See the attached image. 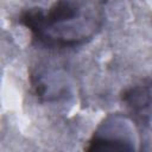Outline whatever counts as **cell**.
<instances>
[{
	"instance_id": "cell-1",
	"label": "cell",
	"mask_w": 152,
	"mask_h": 152,
	"mask_svg": "<svg viewBox=\"0 0 152 152\" xmlns=\"http://www.w3.org/2000/svg\"><path fill=\"white\" fill-rule=\"evenodd\" d=\"M19 21L39 44L69 48L90 40L102 26L103 13L96 0H57L48 11L24 12Z\"/></svg>"
},
{
	"instance_id": "cell-2",
	"label": "cell",
	"mask_w": 152,
	"mask_h": 152,
	"mask_svg": "<svg viewBox=\"0 0 152 152\" xmlns=\"http://www.w3.org/2000/svg\"><path fill=\"white\" fill-rule=\"evenodd\" d=\"M125 101L132 108V112L140 113L144 109H148L150 107V86L146 87H137L131 89L126 96Z\"/></svg>"
}]
</instances>
